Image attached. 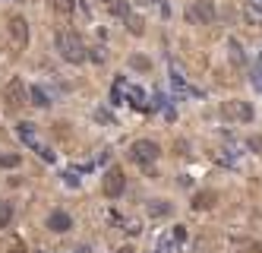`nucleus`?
Instances as JSON below:
<instances>
[{"mask_svg": "<svg viewBox=\"0 0 262 253\" xmlns=\"http://www.w3.org/2000/svg\"><path fill=\"white\" fill-rule=\"evenodd\" d=\"M57 51H60L64 60H69V64H82L85 60V48L73 32H57Z\"/></svg>", "mask_w": 262, "mask_h": 253, "instance_id": "obj_1", "label": "nucleus"}, {"mask_svg": "<svg viewBox=\"0 0 262 253\" xmlns=\"http://www.w3.org/2000/svg\"><path fill=\"white\" fill-rule=\"evenodd\" d=\"M161 155L158 149V143H152V139H136L133 143V149H130V159L139 162V165H148V162H155Z\"/></svg>", "mask_w": 262, "mask_h": 253, "instance_id": "obj_2", "label": "nucleus"}, {"mask_svg": "<svg viewBox=\"0 0 262 253\" xmlns=\"http://www.w3.org/2000/svg\"><path fill=\"white\" fill-rule=\"evenodd\" d=\"M124 187H127V177H124V171L117 168H108V174H104V184H101V190H104V196H111V199H117L120 193H124Z\"/></svg>", "mask_w": 262, "mask_h": 253, "instance_id": "obj_3", "label": "nucleus"}, {"mask_svg": "<svg viewBox=\"0 0 262 253\" xmlns=\"http://www.w3.org/2000/svg\"><path fill=\"white\" fill-rule=\"evenodd\" d=\"M25 95H29V89H25V83L19 80V76H13L10 83H6V89H3V98L10 108H19V104H25Z\"/></svg>", "mask_w": 262, "mask_h": 253, "instance_id": "obj_4", "label": "nucleus"}, {"mask_svg": "<svg viewBox=\"0 0 262 253\" xmlns=\"http://www.w3.org/2000/svg\"><path fill=\"white\" fill-rule=\"evenodd\" d=\"M190 19L202 22V25H212L215 22V3L212 0H196V3L190 6Z\"/></svg>", "mask_w": 262, "mask_h": 253, "instance_id": "obj_5", "label": "nucleus"}, {"mask_svg": "<svg viewBox=\"0 0 262 253\" xmlns=\"http://www.w3.org/2000/svg\"><path fill=\"white\" fill-rule=\"evenodd\" d=\"M221 114L240 120V124H250V120H253V104H250V101H228V104L221 108Z\"/></svg>", "mask_w": 262, "mask_h": 253, "instance_id": "obj_6", "label": "nucleus"}, {"mask_svg": "<svg viewBox=\"0 0 262 253\" xmlns=\"http://www.w3.org/2000/svg\"><path fill=\"white\" fill-rule=\"evenodd\" d=\"M6 29H10V35H13L16 45H25V41H29V22H25L22 16H10Z\"/></svg>", "mask_w": 262, "mask_h": 253, "instance_id": "obj_7", "label": "nucleus"}, {"mask_svg": "<svg viewBox=\"0 0 262 253\" xmlns=\"http://www.w3.org/2000/svg\"><path fill=\"white\" fill-rule=\"evenodd\" d=\"M48 228H51V231H57V234H64V231L73 228V219H69L66 212H60V209H57V212H51V215H48Z\"/></svg>", "mask_w": 262, "mask_h": 253, "instance_id": "obj_8", "label": "nucleus"}, {"mask_svg": "<svg viewBox=\"0 0 262 253\" xmlns=\"http://www.w3.org/2000/svg\"><path fill=\"white\" fill-rule=\"evenodd\" d=\"M218 203V193L215 190H199V193L193 196V209L196 212H202V209H212Z\"/></svg>", "mask_w": 262, "mask_h": 253, "instance_id": "obj_9", "label": "nucleus"}, {"mask_svg": "<svg viewBox=\"0 0 262 253\" xmlns=\"http://www.w3.org/2000/svg\"><path fill=\"white\" fill-rule=\"evenodd\" d=\"M148 215H152V219H168V215H171V203H168V199H155V203H148Z\"/></svg>", "mask_w": 262, "mask_h": 253, "instance_id": "obj_10", "label": "nucleus"}, {"mask_svg": "<svg viewBox=\"0 0 262 253\" xmlns=\"http://www.w3.org/2000/svg\"><path fill=\"white\" fill-rule=\"evenodd\" d=\"M228 51H231V60H234L237 67L247 64V57H243V48H240V41H237V38H228Z\"/></svg>", "mask_w": 262, "mask_h": 253, "instance_id": "obj_11", "label": "nucleus"}, {"mask_svg": "<svg viewBox=\"0 0 262 253\" xmlns=\"http://www.w3.org/2000/svg\"><path fill=\"white\" fill-rule=\"evenodd\" d=\"M29 95H32V104H38V108H48V92L41 89V85H29Z\"/></svg>", "mask_w": 262, "mask_h": 253, "instance_id": "obj_12", "label": "nucleus"}, {"mask_svg": "<svg viewBox=\"0 0 262 253\" xmlns=\"http://www.w3.org/2000/svg\"><path fill=\"white\" fill-rule=\"evenodd\" d=\"M130 67L139 70V73H148V70H152V60H148L145 54H133L130 57Z\"/></svg>", "mask_w": 262, "mask_h": 253, "instance_id": "obj_13", "label": "nucleus"}, {"mask_svg": "<svg viewBox=\"0 0 262 253\" xmlns=\"http://www.w3.org/2000/svg\"><path fill=\"white\" fill-rule=\"evenodd\" d=\"M124 19H127V25H130V32H133V35H142L145 32L142 16H133V13H130V16H124Z\"/></svg>", "mask_w": 262, "mask_h": 253, "instance_id": "obj_14", "label": "nucleus"}, {"mask_svg": "<svg viewBox=\"0 0 262 253\" xmlns=\"http://www.w3.org/2000/svg\"><path fill=\"white\" fill-rule=\"evenodd\" d=\"M19 162H22V155H16V152L0 155V168H19Z\"/></svg>", "mask_w": 262, "mask_h": 253, "instance_id": "obj_15", "label": "nucleus"}, {"mask_svg": "<svg viewBox=\"0 0 262 253\" xmlns=\"http://www.w3.org/2000/svg\"><path fill=\"white\" fill-rule=\"evenodd\" d=\"M10 219H13V206L10 203H0V228H6Z\"/></svg>", "mask_w": 262, "mask_h": 253, "instance_id": "obj_16", "label": "nucleus"}, {"mask_svg": "<svg viewBox=\"0 0 262 253\" xmlns=\"http://www.w3.org/2000/svg\"><path fill=\"white\" fill-rule=\"evenodd\" d=\"M247 146H250V149L256 152V155H262V133H253V136L247 139Z\"/></svg>", "mask_w": 262, "mask_h": 253, "instance_id": "obj_17", "label": "nucleus"}, {"mask_svg": "<svg viewBox=\"0 0 262 253\" xmlns=\"http://www.w3.org/2000/svg\"><path fill=\"white\" fill-rule=\"evenodd\" d=\"M54 10L57 13H73V0H54Z\"/></svg>", "mask_w": 262, "mask_h": 253, "instance_id": "obj_18", "label": "nucleus"}, {"mask_svg": "<svg viewBox=\"0 0 262 253\" xmlns=\"http://www.w3.org/2000/svg\"><path fill=\"white\" fill-rule=\"evenodd\" d=\"M171 241H177V244H183V241H187V228H183V225H177V228L171 231Z\"/></svg>", "mask_w": 262, "mask_h": 253, "instance_id": "obj_19", "label": "nucleus"}, {"mask_svg": "<svg viewBox=\"0 0 262 253\" xmlns=\"http://www.w3.org/2000/svg\"><path fill=\"white\" fill-rule=\"evenodd\" d=\"M114 13H117V16H130V3H120V0H114Z\"/></svg>", "mask_w": 262, "mask_h": 253, "instance_id": "obj_20", "label": "nucleus"}, {"mask_svg": "<svg viewBox=\"0 0 262 253\" xmlns=\"http://www.w3.org/2000/svg\"><path fill=\"white\" fill-rule=\"evenodd\" d=\"M85 57H89V60H95V64H101V60H104L101 48H92V51H89V54H85Z\"/></svg>", "mask_w": 262, "mask_h": 253, "instance_id": "obj_21", "label": "nucleus"}, {"mask_svg": "<svg viewBox=\"0 0 262 253\" xmlns=\"http://www.w3.org/2000/svg\"><path fill=\"white\" fill-rule=\"evenodd\" d=\"M95 117H98V120H104V124H111V120H114V117L108 114V111H98V114H95Z\"/></svg>", "mask_w": 262, "mask_h": 253, "instance_id": "obj_22", "label": "nucleus"}, {"mask_svg": "<svg viewBox=\"0 0 262 253\" xmlns=\"http://www.w3.org/2000/svg\"><path fill=\"white\" fill-rule=\"evenodd\" d=\"M250 253H262V244H250Z\"/></svg>", "mask_w": 262, "mask_h": 253, "instance_id": "obj_23", "label": "nucleus"}, {"mask_svg": "<svg viewBox=\"0 0 262 253\" xmlns=\"http://www.w3.org/2000/svg\"><path fill=\"white\" fill-rule=\"evenodd\" d=\"M73 253H89V247H79V250H73Z\"/></svg>", "mask_w": 262, "mask_h": 253, "instance_id": "obj_24", "label": "nucleus"}, {"mask_svg": "<svg viewBox=\"0 0 262 253\" xmlns=\"http://www.w3.org/2000/svg\"><path fill=\"white\" fill-rule=\"evenodd\" d=\"M101 3H114V0H101Z\"/></svg>", "mask_w": 262, "mask_h": 253, "instance_id": "obj_25", "label": "nucleus"}]
</instances>
